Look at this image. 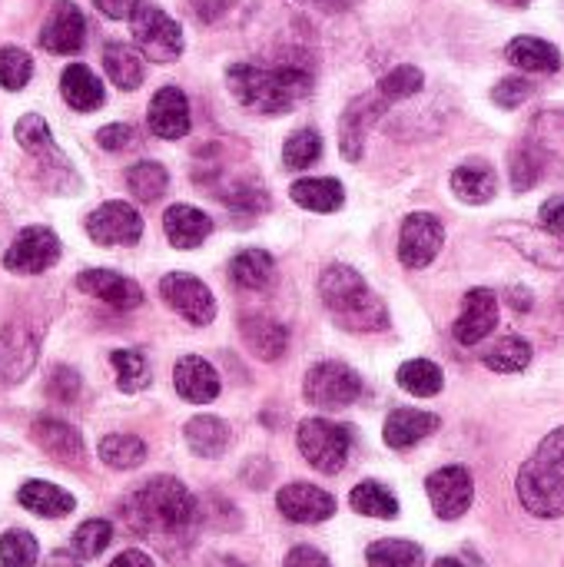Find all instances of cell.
<instances>
[{
  "instance_id": "19",
  "label": "cell",
  "mask_w": 564,
  "mask_h": 567,
  "mask_svg": "<svg viewBox=\"0 0 564 567\" xmlns=\"http://www.w3.org/2000/svg\"><path fill=\"white\" fill-rule=\"evenodd\" d=\"M150 133L160 140H183L189 133V100L180 86H163L150 100Z\"/></svg>"
},
{
  "instance_id": "14",
  "label": "cell",
  "mask_w": 564,
  "mask_h": 567,
  "mask_svg": "<svg viewBox=\"0 0 564 567\" xmlns=\"http://www.w3.org/2000/svg\"><path fill=\"white\" fill-rule=\"evenodd\" d=\"M83 40H86V20H83L80 7L73 0H57L50 7L47 20H43L40 47L50 50V53L70 56V53L83 50Z\"/></svg>"
},
{
  "instance_id": "40",
  "label": "cell",
  "mask_w": 564,
  "mask_h": 567,
  "mask_svg": "<svg viewBox=\"0 0 564 567\" xmlns=\"http://www.w3.org/2000/svg\"><path fill=\"white\" fill-rule=\"evenodd\" d=\"M396 379H399V385H402L409 395H416V399H432V395H439L442 385H445L442 369H439L435 362H429V359H412V362H406V365L399 369Z\"/></svg>"
},
{
  "instance_id": "21",
  "label": "cell",
  "mask_w": 564,
  "mask_h": 567,
  "mask_svg": "<svg viewBox=\"0 0 564 567\" xmlns=\"http://www.w3.org/2000/svg\"><path fill=\"white\" fill-rule=\"evenodd\" d=\"M33 442L60 465H83L86 458V449H83V439L73 425L60 422V419H37L33 429H30Z\"/></svg>"
},
{
  "instance_id": "58",
  "label": "cell",
  "mask_w": 564,
  "mask_h": 567,
  "mask_svg": "<svg viewBox=\"0 0 564 567\" xmlns=\"http://www.w3.org/2000/svg\"><path fill=\"white\" fill-rule=\"evenodd\" d=\"M43 567H80V561H76L70 551H53V555L47 558V565Z\"/></svg>"
},
{
  "instance_id": "26",
  "label": "cell",
  "mask_w": 564,
  "mask_h": 567,
  "mask_svg": "<svg viewBox=\"0 0 564 567\" xmlns=\"http://www.w3.org/2000/svg\"><path fill=\"white\" fill-rule=\"evenodd\" d=\"M439 429V415L432 412H419V409H396L386 425H382V439L389 449H412L422 439H429Z\"/></svg>"
},
{
  "instance_id": "60",
  "label": "cell",
  "mask_w": 564,
  "mask_h": 567,
  "mask_svg": "<svg viewBox=\"0 0 564 567\" xmlns=\"http://www.w3.org/2000/svg\"><path fill=\"white\" fill-rule=\"evenodd\" d=\"M209 567H246L243 561H236V558H229V555H219V558H213Z\"/></svg>"
},
{
  "instance_id": "45",
  "label": "cell",
  "mask_w": 564,
  "mask_h": 567,
  "mask_svg": "<svg viewBox=\"0 0 564 567\" xmlns=\"http://www.w3.org/2000/svg\"><path fill=\"white\" fill-rule=\"evenodd\" d=\"M322 156V136L316 130H296L286 146H283V163L286 169H309Z\"/></svg>"
},
{
  "instance_id": "22",
  "label": "cell",
  "mask_w": 564,
  "mask_h": 567,
  "mask_svg": "<svg viewBox=\"0 0 564 567\" xmlns=\"http://www.w3.org/2000/svg\"><path fill=\"white\" fill-rule=\"evenodd\" d=\"M173 385H176L180 399H186V402H193V405L213 402V399L219 395V389H223L216 369H213L206 359H199V355H183V359L176 362V369H173Z\"/></svg>"
},
{
  "instance_id": "8",
  "label": "cell",
  "mask_w": 564,
  "mask_h": 567,
  "mask_svg": "<svg viewBox=\"0 0 564 567\" xmlns=\"http://www.w3.org/2000/svg\"><path fill=\"white\" fill-rule=\"evenodd\" d=\"M392 106V100L376 86V90H369V93H359L349 106H346V113H342V120H339V150H342V156L349 159V163H359L362 159V150H366V136H369V130L382 120V113Z\"/></svg>"
},
{
  "instance_id": "47",
  "label": "cell",
  "mask_w": 564,
  "mask_h": 567,
  "mask_svg": "<svg viewBox=\"0 0 564 567\" xmlns=\"http://www.w3.org/2000/svg\"><path fill=\"white\" fill-rule=\"evenodd\" d=\"M542 156L529 146V143H522L519 150H512V156H509V176H512V189L515 193H529L539 179H542Z\"/></svg>"
},
{
  "instance_id": "1",
  "label": "cell",
  "mask_w": 564,
  "mask_h": 567,
  "mask_svg": "<svg viewBox=\"0 0 564 567\" xmlns=\"http://www.w3.org/2000/svg\"><path fill=\"white\" fill-rule=\"evenodd\" d=\"M123 522L130 525L133 535L146 538L150 545H156L163 555L176 561L186 548H193L203 512L183 482L160 475L126 495Z\"/></svg>"
},
{
  "instance_id": "56",
  "label": "cell",
  "mask_w": 564,
  "mask_h": 567,
  "mask_svg": "<svg viewBox=\"0 0 564 567\" xmlns=\"http://www.w3.org/2000/svg\"><path fill=\"white\" fill-rule=\"evenodd\" d=\"M100 7V13H106L110 20H126L140 10V0H93Z\"/></svg>"
},
{
  "instance_id": "13",
  "label": "cell",
  "mask_w": 564,
  "mask_h": 567,
  "mask_svg": "<svg viewBox=\"0 0 564 567\" xmlns=\"http://www.w3.org/2000/svg\"><path fill=\"white\" fill-rule=\"evenodd\" d=\"M60 259V239L47 226H27L17 233L10 249L3 252V266L20 276H37Z\"/></svg>"
},
{
  "instance_id": "36",
  "label": "cell",
  "mask_w": 564,
  "mask_h": 567,
  "mask_svg": "<svg viewBox=\"0 0 564 567\" xmlns=\"http://www.w3.org/2000/svg\"><path fill=\"white\" fill-rule=\"evenodd\" d=\"M213 196H219L226 206L243 213H263L269 206V196L256 176H233L226 183H213Z\"/></svg>"
},
{
  "instance_id": "12",
  "label": "cell",
  "mask_w": 564,
  "mask_h": 567,
  "mask_svg": "<svg viewBox=\"0 0 564 567\" xmlns=\"http://www.w3.org/2000/svg\"><path fill=\"white\" fill-rule=\"evenodd\" d=\"M86 236L96 246H136L143 236V216L130 203H103L86 216Z\"/></svg>"
},
{
  "instance_id": "59",
  "label": "cell",
  "mask_w": 564,
  "mask_h": 567,
  "mask_svg": "<svg viewBox=\"0 0 564 567\" xmlns=\"http://www.w3.org/2000/svg\"><path fill=\"white\" fill-rule=\"evenodd\" d=\"M302 3H312V7H322V10H349L359 0H302Z\"/></svg>"
},
{
  "instance_id": "46",
  "label": "cell",
  "mask_w": 564,
  "mask_h": 567,
  "mask_svg": "<svg viewBox=\"0 0 564 567\" xmlns=\"http://www.w3.org/2000/svg\"><path fill=\"white\" fill-rule=\"evenodd\" d=\"M422 86H425V73H422L419 66H412V63L392 66V70L379 80V90H382L392 103H399V100H409V96L422 93Z\"/></svg>"
},
{
  "instance_id": "50",
  "label": "cell",
  "mask_w": 564,
  "mask_h": 567,
  "mask_svg": "<svg viewBox=\"0 0 564 567\" xmlns=\"http://www.w3.org/2000/svg\"><path fill=\"white\" fill-rule=\"evenodd\" d=\"M532 93H535L532 80H525V76H505V80L495 83L492 100H495L502 110H515V106H522Z\"/></svg>"
},
{
  "instance_id": "49",
  "label": "cell",
  "mask_w": 564,
  "mask_h": 567,
  "mask_svg": "<svg viewBox=\"0 0 564 567\" xmlns=\"http://www.w3.org/2000/svg\"><path fill=\"white\" fill-rule=\"evenodd\" d=\"M113 542V525L103 522V518H93V522H83L73 535V551L80 558H96L110 548Z\"/></svg>"
},
{
  "instance_id": "29",
  "label": "cell",
  "mask_w": 564,
  "mask_h": 567,
  "mask_svg": "<svg viewBox=\"0 0 564 567\" xmlns=\"http://www.w3.org/2000/svg\"><path fill=\"white\" fill-rule=\"evenodd\" d=\"M452 189L462 203L469 206H482L492 203L499 193V176L489 163H462L452 173Z\"/></svg>"
},
{
  "instance_id": "20",
  "label": "cell",
  "mask_w": 564,
  "mask_h": 567,
  "mask_svg": "<svg viewBox=\"0 0 564 567\" xmlns=\"http://www.w3.org/2000/svg\"><path fill=\"white\" fill-rule=\"evenodd\" d=\"M76 286L86 296H93V299H100V302H106L113 309H136L143 302V289L133 279H126V276H120L113 269H83L76 276Z\"/></svg>"
},
{
  "instance_id": "32",
  "label": "cell",
  "mask_w": 564,
  "mask_h": 567,
  "mask_svg": "<svg viewBox=\"0 0 564 567\" xmlns=\"http://www.w3.org/2000/svg\"><path fill=\"white\" fill-rule=\"evenodd\" d=\"M529 146L542 156V163L564 166V110H542L532 120Z\"/></svg>"
},
{
  "instance_id": "33",
  "label": "cell",
  "mask_w": 564,
  "mask_h": 567,
  "mask_svg": "<svg viewBox=\"0 0 564 567\" xmlns=\"http://www.w3.org/2000/svg\"><path fill=\"white\" fill-rule=\"evenodd\" d=\"M17 502L27 512L40 515V518H63V515H70L76 508L73 495L63 492V488H57V485H50V482H27L17 492Z\"/></svg>"
},
{
  "instance_id": "52",
  "label": "cell",
  "mask_w": 564,
  "mask_h": 567,
  "mask_svg": "<svg viewBox=\"0 0 564 567\" xmlns=\"http://www.w3.org/2000/svg\"><path fill=\"white\" fill-rule=\"evenodd\" d=\"M96 143L110 153H120V150H130L136 143V130L130 123H110L96 133Z\"/></svg>"
},
{
  "instance_id": "54",
  "label": "cell",
  "mask_w": 564,
  "mask_h": 567,
  "mask_svg": "<svg viewBox=\"0 0 564 567\" xmlns=\"http://www.w3.org/2000/svg\"><path fill=\"white\" fill-rule=\"evenodd\" d=\"M539 219H542V226H545L548 233H555V236H562L564 239V196L545 199V206L539 209Z\"/></svg>"
},
{
  "instance_id": "39",
  "label": "cell",
  "mask_w": 564,
  "mask_h": 567,
  "mask_svg": "<svg viewBox=\"0 0 564 567\" xmlns=\"http://www.w3.org/2000/svg\"><path fill=\"white\" fill-rule=\"evenodd\" d=\"M126 186H130V193L140 203H156L166 193V186H170V173H166L163 163L143 159V163H133L126 169Z\"/></svg>"
},
{
  "instance_id": "53",
  "label": "cell",
  "mask_w": 564,
  "mask_h": 567,
  "mask_svg": "<svg viewBox=\"0 0 564 567\" xmlns=\"http://www.w3.org/2000/svg\"><path fill=\"white\" fill-rule=\"evenodd\" d=\"M189 7L199 23L213 27V23H223L236 10V0H189Z\"/></svg>"
},
{
  "instance_id": "57",
  "label": "cell",
  "mask_w": 564,
  "mask_h": 567,
  "mask_svg": "<svg viewBox=\"0 0 564 567\" xmlns=\"http://www.w3.org/2000/svg\"><path fill=\"white\" fill-rule=\"evenodd\" d=\"M110 567H156L153 565V558L150 555H143V551H123V555H116Z\"/></svg>"
},
{
  "instance_id": "3",
  "label": "cell",
  "mask_w": 564,
  "mask_h": 567,
  "mask_svg": "<svg viewBox=\"0 0 564 567\" xmlns=\"http://www.w3.org/2000/svg\"><path fill=\"white\" fill-rule=\"evenodd\" d=\"M319 299L332 322L346 332H379L389 326L386 302L369 289V282L352 266H329L319 276Z\"/></svg>"
},
{
  "instance_id": "17",
  "label": "cell",
  "mask_w": 564,
  "mask_h": 567,
  "mask_svg": "<svg viewBox=\"0 0 564 567\" xmlns=\"http://www.w3.org/2000/svg\"><path fill=\"white\" fill-rule=\"evenodd\" d=\"M495 326H499V296L492 289H472L462 299V312L452 326V336L462 346H479Z\"/></svg>"
},
{
  "instance_id": "48",
  "label": "cell",
  "mask_w": 564,
  "mask_h": 567,
  "mask_svg": "<svg viewBox=\"0 0 564 567\" xmlns=\"http://www.w3.org/2000/svg\"><path fill=\"white\" fill-rule=\"evenodd\" d=\"M33 76V60L20 47H0V86L23 90Z\"/></svg>"
},
{
  "instance_id": "43",
  "label": "cell",
  "mask_w": 564,
  "mask_h": 567,
  "mask_svg": "<svg viewBox=\"0 0 564 567\" xmlns=\"http://www.w3.org/2000/svg\"><path fill=\"white\" fill-rule=\"evenodd\" d=\"M110 362L116 369V385L123 392H143L150 385V365H146V355L136 352V349H116L110 352Z\"/></svg>"
},
{
  "instance_id": "62",
  "label": "cell",
  "mask_w": 564,
  "mask_h": 567,
  "mask_svg": "<svg viewBox=\"0 0 564 567\" xmlns=\"http://www.w3.org/2000/svg\"><path fill=\"white\" fill-rule=\"evenodd\" d=\"M432 567H465V565H462L459 558H439Z\"/></svg>"
},
{
  "instance_id": "34",
  "label": "cell",
  "mask_w": 564,
  "mask_h": 567,
  "mask_svg": "<svg viewBox=\"0 0 564 567\" xmlns=\"http://www.w3.org/2000/svg\"><path fill=\"white\" fill-rule=\"evenodd\" d=\"M276 276V259L266 252V249H243L233 256L229 262V279L239 286V289H266Z\"/></svg>"
},
{
  "instance_id": "24",
  "label": "cell",
  "mask_w": 564,
  "mask_h": 567,
  "mask_svg": "<svg viewBox=\"0 0 564 567\" xmlns=\"http://www.w3.org/2000/svg\"><path fill=\"white\" fill-rule=\"evenodd\" d=\"M163 229H166V239L176 246V249H196L209 239L213 233V219L196 209V206H186V203H176L163 213Z\"/></svg>"
},
{
  "instance_id": "10",
  "label": "cell",
  "mask_w": 564,
  "mask_h": 567,
  "mask_svg": "<svg viewBox=\"0 0 564 567\" xmlns=\"http://www.w3.org/2000/svg\"><path fill=\"white\" fill-rule=\"evenodd\" d=\"M445 243V226L439 216L432 213H412L402 219V233H399V259L406 269H425L429 262H435V256L442 252Z\"/></svg>"
},
{
  "instance_id": "38",
  "label": "cell",
  "mask_w": 564,
  "mask_h": 567,
  "mask_svg": "<svg viewBox=\"0 0 564 567\" xmlns=\"http://www.w3.org/2000/svg\"><path fill=\"white\" fill-rule=\"evenodd\" d=\"M366 561H369V567H422L425 565V551L416 542L382 538V542L369 545Z\"/></svg>"
},
{
  "instance_id": "4",
  "label": "cell",
  "mask_w": 564,
  "mask_h": 567,
  "mask_svg": "<svg viewBox=\"0 0 564 567\" xmlns=\"http://www.w3.org/2000/svg\"><path fill=\"white\" fill-rule=\"evenodd\" d=\"M519 502L535 518H564V425L542 439L519 472Z\"/></svg>"
},
{
  "instance_id": "42",
  "label": "cell",
  "mask_w": 564,
  "mask_h": 567,
  "mask_svg": "<svg viewBox=\"0 0 564 567\" xmlns=\"http://www.w3.org/2000/svg\"><path fill=\"white\" fill-rule=\"evenodd\" d=\"M100 458L116 472H130L146 462V445L136 435H106L100 442Z\"/></svg>"
},
{
  "instance_id": "15",
  "label": "cell",
  "mask_w": 564,
  "mask_h": 567,
  "mask_svg": "<svg viewBox=\"0 0 564 567\" xmlns=\"http://www.w3.org/2000/svg\"><path fill=\"white\" fill-rule=\"evenodd\" d=\"M276 508L283 512L286 522L296 525H322L336 515V498L309 482H293L286 488H279L276 495Z\"/></svg>"
},
{
  "instance_id": "9",
  "label": "cell",
  "mask_w": 564,
  "mask_h": 567,
  "mask_svg": "<svg viewBox=\"0 0 564 567\" xmlns=\"http://www.w3.org/2000/svg\"><path fill=\"white\" fill-rule=\"evenodd\" d=\"M160 296L189 326H209L216 319V299H213L209 286L189 272H166L160 279Z\"/></svg>"
},
{
  "instance_id": "61",
  "label": "cell",
  "mask_w": 564,
  "mask_h": 567,
  "mask_svg": "<svg viewBox=\"0 0 564 567\" xmlns=\"http://www.w3.org/2000/svg\"><path fill=\"white\" fill-rule=\"evenodd\" d=\"M492 3H499V7H515V10H522V7H529L532 0H492Z\"/></svg>"
},
{
  "instance_id": "2",
  "label": "cell",
  "mask_w": 564,
  "mask_h": 567,
  "mask_svg": "<svg viewBox=\"0 0 564 567\" xmlns=\"http://www.w3.org/2000/svg\"><path fill=\"white\" fill-rule=\"evenodd\" d=\"M312 66L299 60H286L276 66L259 63H233L226 70V86L236 96L239 106L259 113V116H283L299 100L312 93Z\"/></svg>"
},
{
  "instance_id": "6",
  "label": "cell",
  "mask_w": 564,
  "mask_h": 567,
  "mask_svg": "<svg viewBox=\"0 0 564 567\" xmlns=\"http://www.w3.org/2000/svg\"><path fill=\"white\" fill-rule=\"evenodd\" d=\"M302 395L309 405L322 412H339V409H349L362 395V379L346 362H316L306 372Z\"/></svg>"
},
{
  "instance_id": "23",
  "label": "cell",
  "mask_w": 564,
  "mask_h": 567,
  "mask_svg": "<svg viewBox=\"0 0 564 567\" xmlns=\"http://www.w3.org/2000/svg\"><path fill=\"white\" fill-rule=\"evenodd\" d=\"M17 143H20L40 166L57 169L60 176H70V179H73V169H70V163L63 159V153L57 150L53 136H50V126L43 123V116L27 113V116L17 123Z\"/></svg>"
},
{
  "instance_id": "25",
  "label": "cell",
  "mask_w": 564,
  "mask_h": 567,
  "mask_svg": "<svg viewBox=\"0 0 564 567\" xmlns=\"http://www.w3.org/2000/svg\"><path fill=\"white\" fill-rule=\"evenodd\" d=\"M239 336L246 342V349L263 359V362H279L289 349V332L286 326H279L276 319L266 316H246L239 319Z\"/></svg>"
},
{
  "instance_id": "55",
  "label": "cell",
  "mask_w": 564,
  "mask_h": 567,
  "mask_svg": "<svg viewBox=\"0 0 564 567\" xmlns=\"http://www.w3.org/2000/svg\"><path fill=\"white\" fill-rule=\"evenodd\" d=\"M283 567H332V565H329V558H326L322 551H316V548H309V545H296V548L286 555V565Z\"/></svg>"
},
{
  "instance_id": "31",
  "label": "cell",
  "mask_w": 564,
  "mask_h": 567,
  "mask_svg": "<svg viewBox=\"0 0 564 567\" xmlns=\"http://www.w3.org/2000/svg\"><path fill=\"white\" fill-rule=\"evenodd\" d=\"M183 435H186L189 452L199 455V458H223L226 449H229V425L223 419H216V415L189 419Z\"/></svg>"
},
{
  "instance_id": "27",
  "label": "cell",
  "mask_w": 564,
  "mask_h": 567,
  "mask_svg": "<svg viewBox=\"0 0 564 567\" xmlns=\"http://www.w3.org/2000/svg\"><path fill=\"white\" fill-rule=\"evenodd\" d=\"M505 56L512 66L525 73H558L562 70V50L542 37H515L505 47Z\"/></svg>"
},
{
  "instance_id": "35",
  "label": "cell",
  "mask_w": 564,
  "mask_h": 567,
  "mask_svg": "<svg viewBox=\"0 0 564 567\" xmlns=\"http://www.w3.org/2000/svg\"><path fill=\"white\" fill-rule=\"evenodd\" d=\"M103 70H106V76L120 90H136L143 83V73H146L143 70V56L130 43H120V40L106 43V50H103Z\"/></svg>"
},
{
  "instance_id": "11",
  "label": "cell",
  "mask_w": 564,
  "mask_h": 567,
  "mask_svg": "<svg viewBox=\"0 0 564 567\" xmlns=\"http://www.w3.org/2000/svg\"><path fill=\"white\" fill-rule=\"evenodd\" d=\"M425 492H429L432 512H435L442 522H455V518H462V515L472 508L475 482H472L469 468H462V465H445V468H439V472L429 475Z\"/></svg>"
},
{
  "instance_id": "18",
  "label": "cell",
  "mask_w": 564,
  "mask_h": 567,
  "mask_svg": "<svg viewBox=\"0 0 564 567\" xmlns=\"http://www.w3.org/2000/svg\"><path fill=\"white\" fill-rule=\"evenodd\" d=\"M37 365V336L23 326L0 329V389H10Z\"/></svg>"
},
{
  "instance_id": "28",
  "label": "cell",
  "mask_w": 564,
  "mask_h": 567,
  "mask_svg": "<svg viewBox=\"0 0 564 567\" xmlns=\"http://www.w3.org/2000/svg\"><path fill=\"white\" fill-rule=\"evenodd\" d=\"M60 93H63V100H66L73 110H80V113H90V110H100V106H103V83H100V76H96L90 66H83V63H70V66L63 70V76H60Z\"/></svg>"
},
{
  "instance_id": "37",
  "label": "cell",
  "mask_w": 564,
  "mask_h": 567,
  "mask_svg": "<svg viewBox=\"0 0 564 567\" xmlns=\"http://www.w3.org/2000/svg\"><path fill=\"white\" fill-rule=\"evenodd\" d=\"M349 505H352V512H359V515H366V518L392 522V518L399 515V498H396L386 485H379V482H362V485H356L352 495H349Z\"/></svg>"
},
{
  "instance_id": "44",
  "label": "cell",
  "mask_w": 564,
  "mask_h": 567,
  "mask_svg": "<svg viewBox=\"0 0 564 567\" xmlns=\"http://www.w3.org/2000/svg\"><path fill=\"white\" fill-rule=\"evenodd\" d=\"M40 565V545L30 532H7L0 538V567H37Z\"/></svg>"
},
{
  "instance_id": "7",
  "label": "cell",
  "mask_w": 564,
  "mask_h": 567,
  "mask_svg": "<svg viewBox=\"0 0 564 567\" xmlns=\"http://www.w3.org/2000/svg\"><path fill=\"white\" fill-rule=\"evenodd\" d=\"M133 40L153 63H173L183 53V27L160 7H140L133 17Z\"/></svg>"
},
{
  "instance_id": "5",
  "label": "cell",
  "mask_w": 564,
  "mask_h": 567,
  "mask_svg": "<svg viewBox=\"0 0 564 567\" xmlns=\"http://www.w3.org/2000/svg\"><path fill=\"white\" fill-rule=\"evenodd\" d=\"M296 442H299L302 458L316 472H322V475H339L346 468V462H349V452H352L349 429L339 425V422H329V419H306V422H299Z\"/></svg>"
},
{
  "instance_id": "41",
  "label": "cell",
  "mask_w": 564,
  "mask_h": 567,
  "mask_svg": "<svg viewBox=\"0 0 564 567\" xmlns=\"http://www.w3.org/2000/svg\"><path fill=\"white\" fill-rule=\"evenodd\" d=\"M482 362H485L492 372L512 375V372H522V369L532 362V346H529L522 336H505V339H499V342L482 355Z\"/></svg>"
},
{
  "instance_id": "16",
  "label": "cell",
  "mask_w": 564,
  "mask_h": 567,
  "mask_svg": "<svg viewBox=\"0 0 564 567\" xmlns=\"http://www.w3.org/2000/svg\"><path fill=\"white\" fill-rule=\"evenodd\" d=\"M499 239H509L515 252H522L525 259H532L535 266L548 269V272H564V239L555 233H539L532 226H499L495 229Z\"/></svg>"
},
{
  "instance_id": "30",
  "label": "cell",
  "mask_w": 564,
  "mask_h": 567,
  "mask_svg": "<svg viewBox=\"0 0 564 567\" xmlns=\"http://www.w3.org/2000/svg\"><path fill=\"white\" fill-rule=\"evenodd\" d=\"M293 203L312 213H336L346 203V189L332 176H312V179H296L289 189Z\"/></svg>"
},
{
  "instance_id": "51",
  "label": "cell",
  "mask_w": 564,
  "mask_h": 567,
  "mask_svg": "<svg viewBox=\"0 0 564 567\" xmlns=\"http://www.w3.org/2000/svg\"><path fill=\"white\" fill-rule=\"evenodd\" d=\"M47 392L57 399V402H73L80 395V375L66 365H57L50 382H47Z\"/></svg>"
}]
</instances>
